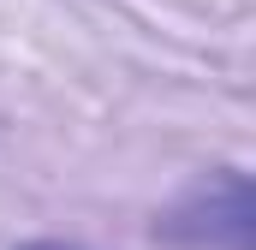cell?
Returning <instances> with one entry per match:
<instances>
[{
    "label": "cell",
    "instance_id": "2",
    "mask_svg": "<svg viewBox=\"0 0 256 250\" xmlns=\"http://www.w3.org/2000/svg\"><path fill=\"white\" fill-rule=\"evenodd\" d=\"M18 250H90V244H66V238H36V244H18Z\"/></svg>",
    "mask_w": 256,
    "mask_h": 250
},
{
    "label": "cell",
    "instance_id": "1",
    "mask_svg": "<svg viewBox=\"0 0 256 250\" xmlns=\"http://www.w3.org/2000/svg\"><path fill=\"white\" fill-rule=\"evenodd\" d=\"M155 232L191 250H250V185L226 173L214 190L202 185L191 202H179Z\"/></svg>",
    "mask_w": 256,
    "mask_h": 250
}]
</instances>
